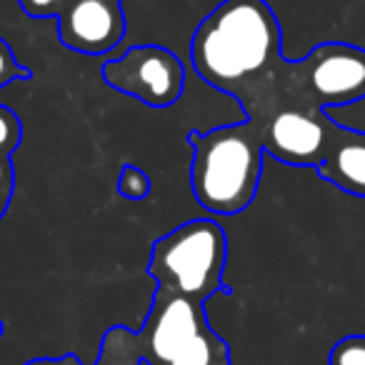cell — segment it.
Returning <instances> with one entry per match:
<instances>
[{"instance_id": "cell-8", "label": "cell", "mask_w": 365, "mask_h": 365, "mask_svg": "<svg viewBox=\"0 0 365 365\" xmlns=\"http://www.w3.org/2000/svg\"><path fill=\"white\" fill-rule=\"evenodd\" d=\"M325 128L300 108H280L263 128V150L290 165H318L330 150Z\"/></svg>"}, {"instance_id": "cell-18", "label": "cell", "mask_w": 365, "mask_h": 365, "mask_svg": "<svg viewBox=\"0 0 365 365\" xmlns=\"http://www.w3.org/2000/svg\"><path fill=\"white\" fill-rule=\"evenodd\" d=\"M26 365H83L76 355H61V358H36V360H28Z\"/></svg>"}, {"instance_id": "cell-20", "label": "cell", "mask_w": 365, "mask_h": 365, "mask_svg": "<svg viewBox=\"0 0 365 365\" xmlns=\"http://www.w3.org/2000/svg\"><path fill=\"white\" fill-rule=\"evenodd\" d=\"M106 3H123V0H106Z\"/></svg>"}, {"instance_id": "cell-1", "label": "cell", "mask_w": 365, "mask_h": 365, "mask_svg": "<svg viewBox=\"0 0 365 365\" xmlns=\"http://www.w3.org/2000/svg\"><path fill=\"white\" fill-rule=\"evenodd\" d=\"M190 61L208 86L240 103L270 98L288 63L273 8L265 0H223L195 28Z\"/></svg>"}, {"instance_id": "cell-9", "label": "cell", "mask_w": 365, "mask_h": 365, "mask_svg": "<svg viewBox=\"0 0 365 365\" xmlns=\"http://www.w3.org/2000/svg\"><path fill=\"white\" fill-rule=\"evenodd\" d=\"M315 170L345 193L365 198V143H343L330 148Z\"/></svg>"}, {"instance_id": "cell-17", "label": "cell", "mask_w": 365, "mask_h": 365, "mask_svg": "<svg viewBox=\"0 0 365 365\" xmlns=\"http://www.w3.org/2000/svg\"><path fill=\"white\" fill-rule=\"evenodd\" d=\"M16 185V175H13L11 158L0 155V188H13Z\"/></svg>"}, {"instance_id": "cell-19", "label": "cell", "mask_w": 365, "mask_h": 365, "mask_svg": "<svg viewBox=\"0 0 365 365\" xmlns=\"http://www.w3.org/2000/svg\"><path fill=\"white\" fill-rule=\"evenodd\" d=\"M11 198H13V188H0V218L6 215L8 205H11Z\"/></svg>"}, {"instance_id": "cell-4", "label": "cell", "mask_w": 365, "mask_h": 365, "mask_svg": "<svg viewBox=\"0 0 365 365\" xmlns=\"http://www.w3.org/2000/svg\"><path fill=\"white\" fill-rule=\"evenodd\" d=\"M103 81L150 108H170L185 91L180 58L163 46H133L103 66Z\"/></svg>"}, {"instance_id": "cell-5", "label": "cell", "mask_w": 365, "mask_h": 365, "mask_svg": "<svg viewBox=\"0 0 365 365\" xmlns=\"http://www.w3.org/2000/svg\"><path fill=\"white\" fill-rule=\"evenodd\" d=\"M293 83L318 106H348L365 98V51L350 43H320L293 63Z\"/></svg>"}, {"instance_id": "cell-13", "label": "cell", "mask_w": 365, "mask_h": 365, "mask_svg": "<svg viewBox=\"0 0 365 365\" xmlns=\"http://www.w3.org/2000/svg\"><path fill=\"white\" fill-rule=\"evenodd\" d=\"M23 140V125L21 118L8 106H0V155L11 158L16 148Z\"/></svg>"}, {"instance_id": "cell-6", "label": "cell", "mask_w": 365, "mask_h": 365, "mask_svg": "<svg viewBox=\"0 0 365 365\" xmlns=\"http://www.w3.org/2000/svg\"><path fill=\"white\" fill-rule=\"evenodd\" d=\"M203 328H208L203 303L158 288L145 328L138 333L143 358L150 365H168Z\"/></svg>"}, {"instance_id": "cell-14", "label": "cell", "mask_w": 365, "mask_h": 365, "mask_svg": "<svg viewBox=\"0 0 365 365\" xmlns=\"http://www.w3.org/2000/svg\"><path fill=\"white\" fill-rule=\"evenodd\" d=\"M330 365H365V338L350 335L330 353Z\"/></svg>"}, {"instance_id": "cell-15", "label": "cell", "mask_w": 365, "mask_h": 365, "mask_svg": "<svg viewBox=\"0 0 365 365\" xmlns=\"http://www.w3.org/2000/svg\"><path fill=\"white\" fill-rule=\"evenodd\" d=\"M28 78H31V71L18 63L11 46L0 38V88L11 86V83H16V81H28Z\"/></svg>"}, {"instance_id": "cell-7", "label": "cell", "mask_w": 365, "mask_h": 365, "mask_svg": "<svg viewBox=\"0 0 365 365\" xmlns=\"http://www.w3.org/2000/svg\"><path fill=\"white\" fill-rule=\"evenodd\" d=\"M58 41L83 56H103L125 38L123 3L106 0H71L56 16Z\"/></svg>"}, {"instance_id": "cell-2", "label": "cell", "mask_w": 365, "mask_h": 365, "mask_svg": "<svg viewBox=\"0 0 365 365\" xmlns=\"http://www.w3.org/2000/svg\"><path fill=\"white\" fill-rule=\"evenodd\" d=\"M188 143L195 200L215 215L243 213L258 193L263 173V128L250 120L208 133L190 130Z\"/></svg>"}, {"instance_id": "cell-10", "label": "cell", "mask_w": 365, "mask_h": 365, "mask_svg": "<svg viewBox=\"0 0 365 365\" xmlns=\"http://www.w3.org/2000/svg\"><path fill=\"white\" fill-rule=\"evenodd\" d=\"M168 365H230V348L208 325Z\"/></svg>"}, {"instance_id": "cell-21", "label": "cell", "mask_w": 365, "mask_h": 365, "mask_svg": "<svg viewBox=\"0 0 365 365\" xmlns=\"http://www.w3.org/2000/svg\"><path fill=\"white\" fill-rule=\"evenodd\" d=\"M0 335H3V320H0Z\"/></svg>"}, {"instance_id": "cell-12", "label": "cell", "mask_w": 365, "mask_h": 365, "mask_svg": "<svg viewBox=\"0 0 365 365\" xmlns=\"http://www.w3.org/2000/svg\"><path fill=\"white\" fill-rule=\"evenodd\" d=\"M150 178L145 170L135 165H123L120 175H118V193L128 200H143L150 195Z\"/></svg>"}, {"instance_id": "cell-3", "label": "cell", "mask_w": 365, "mask_h": 365, "mask_svg": "<svg viewBox=\"0 0 365 365\" xmlns=\"http://www.w3.org/2000/svg\"><path fill=\"white\" fill-rule=\"evenodd\" d=\"M228 260V238L215 220L195 218L178 225L153 243L148 273L158 288L205 303L210 295L228 288L223 270Z\"/></svg>"}, {"instance_id": "cell-11", "label": "cell", "mask_w": 365, "mask_h": 365, "mask_svg": "<svg viewBox=\"0 0 365 365\" xmlns=\"http://www.w3.org/2000/svg\"><path fill=\"white\" fill-rule=\"evenodd\" d=\"M96 365H150L140 353L138 333L115 325L106 333Z\"/></svg>"}, {"instance_id": "cell-16", "label": "cell", "mask_w": 365, "mask_h": 365, "mask_svg": "<svg viewBox=\"0 0 365 365\" xmlns=\"http://www.w3.org/2000/svg\"><path fill=\"white\" fill-rule=\"evenodd\" d=\"M71 0H18V6L23 8V13L31 18H56Z\"/></svg>"}]
</instances>
